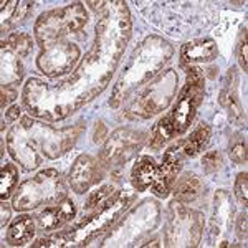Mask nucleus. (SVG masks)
Returning a JSON list of instances; mask_svg holds the SVG:
<instances>
[{"label": "nucleus", "instance_id": "1", "mask_svg": "<svg viewBox=\"0 0 248 248\" xmlns=\"http://www.w3.org/2000/svg\"><path fill=\"white\" fill-rule=\"evenodd\" d=\"M65 195L66 189L63 186L62 175L57 170L48 169L20 186L14 197V209L30 210L42 203H58L65 199Z\"/></svg>", "mask_w": 248, "mask_h": 248}, {"label": "nucleus", "instance_id": "2", "mask_svg": "<svg viewBox=\"0 0 248 248\" xmlns=\"http://www.w3.org/2000/svg\"><path fill=\"white\" fill-rule=\"evenodd\" d=\"M85 23L86 12L83 10L81 3H73L66 9L43 14L35 27V31L37 38L45 45L50 40H57L65 33L79 30Z\"/></svg>", "mask_w": 248, "mask_h": 248}, {"label": "nucleus", "instance_id": "3", "mask_svg": "<svg viewBox=\"0 0 248 248\" xmlns=\"http://www.w3.org/2000/svg\"><path fill=\"white\" fill-rule=\"evenodd\" d=\"M203 99V75L199 68L187 70V83L184 86L170 113L175 134H182L194 119L195 111Z\"/></svg>", "mask_w": 248, "mask_h": 248}, {"label": "nucleus", "instance_id": "4", "mask_svg": "<svg viewBox=\"0 0 248 248\" xmlns=\"http://www.w3.org/2000/svg\"><path fill=\"white\" fill-rule=\"evenodd\" d=\"M170 218L166 230L167 245H184V247H195L202 237L203 222L202 215L194 210L186 209L181 205L170 207Z\"/></svg>", "mask_w": 248, "mask_h": 248}, {"label": "nucleus", "instance_id": "5", "mask_svg": "<svg viewBox=\"0 0 248 248\" xmlns=\"http://www.w3.org/2000/svg\"><path fill=\"white\" fill-rule=\"evenodd\" d=\"M142 141V133H136V131L129 129H118L106 142L105 149L99 155V164L105 169L113 166H121L141 149Z\"/></svg>", "mask_w": 248, "mask_h": 248}, {"label": "nucleus", "instance_id": "6", "mask_svg": "<svg viewBox=\"0 0 248 248\" xmlns=\"http://www.w3.org/2000/svg\"><path fill=\"white\" fill-rule=\"evenodd\" d=\"M184 142H177L172 147L166 151L162 159V166L155 170L154 181H153V192L157 197H166L169 194V190L172 189L175 182V175L181 170L182 162H184Z\"/></svg>", "mask_w": 248, "mask_h": 248}, {"label": "nucleus", "instance_id": "7", "mask_svg": "<svg viewBox=\"0 0 248 248\" xmlns=\"http://www.w3.org/2000/svg\"><path fill=\"white\" fill-rule=\"evenodd\" d=\"M78 53V48L70 43H58V46L46 45V51H43L38 60V66L48 75L65 73L77 62Z\"/></svg>", "mask_w": 248, "mask_h": 248}, {"label": "nucleus", "instance_id": "8", "mask_svg": "<svg viewBox=\"0 0 248 248\" xmlns=\"http://www.w3.org/2000/svg\"><path fill=\"white\" fill-rule=\"evenodd\" d=\"M101 164L94 161L91 155L81 154L77 161L73 162V167L70 170V184L71 189L77 194H83L90 189L93 184H96L101 179L103 169Z\"/></svg>", "mask_w": 248, "mask_h": 248}, {"label": "nucleus", "instance_id": "9", "mask_svg": "<svg viewBox=\"0 0 248 248\" xmlns=\"http://www.w3.org/2000/svg\"><path fill=\"white\" fill-rule=\"evenodd\" d=\"M75 212H77V209H75L73 202L63 201L62 203L51 205L43 210L37 217V223H38L40 230H43V232L57 230L75 217Z\"/></svg>", "mask_w": 248, "mask_h": 248}, {"label": "nucleus", "instance_id": "10", "mask_svg": "<svg viewBox=\"0 0 248 248\" xmlns=\"http://www.w3.org/2000/svg\"><path fill=\"white\" fill-rule=\"evenodd\" d=\"M218 50L214 40H195L187 45L182 46L181 51V63L187 65V63H197V62H210V60L217 58Z\"/></svg>", "mask_w": 248, "mask_h": 248}, {"label": "nucleus", "instance_id": "11", "mask_svg": "<svg viewBox=\"0 0 248 248\" xmlns=\"http://www.w3.org/2000/svg\"><path fill=\"white\" fill-rule=\"evenodd\" d=\"M155 170H157V167H155L154 159H151L149 155L139 157L134 164L133 172H131V182H133L134 189L139 192L149 189L153 186Z\"/></svg>", "mask_w": 248, "mask_h": 248}, {"label": "nucleus", "instance_id": "12", "mask_svg": "<svg viewBox=\"0 0 248 248\" xmlns=\"http://www.w3.org/2000/svg\"><path fill=\"white\" fill-rule=\"evenodd\" d=\"M35 235V222L30 215H20L12 222L7 232V242L12 247H23L29 243Z\"/></svg>", "mask_w": 248, "mask_h": 248}, {"label": "nucleus", "instance_id": "13", "mask_svg": "<svg viewBox=\"0 0 248 248\" xmlns=\"http://www.w3.org/2000/svg\"><path fill=\"white\" fill-rule=\"evenodd\" d=\"M229 71H230L229 81H227L223 91L220 93V103L230 109L229 114L233 121H240V119L245 121V116H243V111H242V105H240V99H238V94H237V73H235V68H232V70H229Z\"/></svg>", "mask_w": 248, "mask_h": 248}, {"label": "nucleus", "instance_id": "14", "mask_svg": "<svg viewBox=\"0 0 248 248\" xmlns=\"http://www.w3.org/2000/svg\"><path fill=\"white\" fill-rule=\"evenodd\" d=\"M202 181L195 174H184L174 187V197L181 203L194 202L202 194Z\"/></svg>", "mask_w": 248, "mask_h": 248}, {"label": "nucleus", "instance_id": "15", "mask_svg": "<svg viewBox=\"0 0 248 248\" xmlns=\"http://www.w3.org/2000/svg\"><path fill=\"white\" fill-rule=\"evenodd\" d=\"M209 139H210V127H209V124L203 123L190 134L189 139L182 141L184 142V154H186V157H194V155H197L203 147L207 146Z\"/></svg>", "mask_w": 248, "mask_h": 248}, {"label": "nucleus", "instance_id": "16", "mask_svg": "<svg viewBox=\"0 0 248 248\" xmlns=\"http://www.w3.org/2000/svg\"><path fill=\"white\" fill-rule=\"evenodd\" d=\"M174 134L175 129H174V123H172V116L170 114L164 116L153 129V134H151V147L161 149V147H164V144L170 141Z\"/></svg>", "mask_w": 248, "mask_h": 248}, {"label": "nucleus", "instance_id": "17", "mask_svg": "<svg viewBox=\"0 0 248 248\" xmlns=\"http://www.w3.org/2000/svg\"><path fill=\"white\" fill-rule=\"evenodd\" d=\"M18 181V170L14 164H5L0 170V197L2 201H5L7 197L12 194V190L15 189Z\"/></svg>", "mask_w": 248, "mask_h": 248}, {"label": "nucleus", "instance_id": "18", "mask_svg": "<svg viewBox=\"0 0 248 248\" xmlns=\"http://www.w3.org/2000/svg\"><path fill=\"white\" fill-rule=\"evenodd\" d=\"M7 46H9L10 50H14L15 53L25 57L31 50V38L27 33H14L7 40Z\"/></svg>", "mask_w": 248, "mask_h": 248}, {"label": "nucleus", "instance_id": "19", "mask_svg": "<svg viewBox=\"0 0 248 248\" xmlns=\"http://www.w3.org/2000/svg\"><path fill=\"white\" fill-rule=\"evenodd\" d=\"M113 192H114L113 186H105V187H101L98 192H93V194L88 197L85 209L91 210V209H96V207H101L103 203H106L108 201H109V197L113 195Z\"/></svg>", "mask_w": 248, "mask_h": 248}, {"label": "nucleus", "instance_id": "20", "mask_svg": "<svg viewBox=\"0 0 248 248\" xmlns=\"http://www.w3.org/2000/svg\"><path fill=\"white\" fill-rule=\"evenodd\" d=\"M229 154L230 159L237 164H245L247 162V142L245 139H242L240 136H235L232 139L229 146Z\"/></svg>", "mask_w": 248, "mask_h": 248}, {"label": "nucleus", "instance_id": "21", "mask_svg": "<svg viewBox=\"0 0 248 248\" xmlns=\"http://www.w3.org/2000/svg\"><path fill=\"white\" fill-rule=\"evenodd\" d=\"M202 162H203V170L207 174H214V172H217L222 167V154L218 151H210V153L203 155Z\"/></svg>", "mask_w": 248, "mask_h": 248}, {"label": "nucleus", "instance_id": "22", "mask_svg": "<svg viewBox=\"0 0 248 248\" xmlns=\"http://www.w3.org/2000/svg\"><path fill=\"white\" fill-rule=\"evenodd\" d=\"M248 175L247 172H242V174H238L237 177V182H235V195H237L238 202L243 203V207L247 205V199H248Z\"/></svg>", "mask_w": 248, "mask_h": 248}, {"label": "nucleus", "instance_id": "23", "mask_svg": "<svg viewBox=\"0 0 248 248\" xmlns=\"http://www.w3.org/2000/svg\"><path fill=\"white\" fill-rule=\"evenodd\" d=\"M247 29H243L242 33V40H240V45H238V62L240 66L243 68V71H247Z\"/></svg>", "mask_w": 248, "mask_h": 248}, {"label": "nucleus", "instance_id": "24", "mask_svg": "<svg viewBox=\"0 0 248 248\" xmlns=\"http://www.w3.org/2000/svg\"><path fill=\"white\" fill-rule=\"evenodd\" d=\"M17 98V91L12 88V85H3L2 86V108H5L9 103H12Z\"/></svg>", "mask_w": 248, "mask_h": 248}, {"label": "nucleus", "instance_id": "25", "mask_svg": "<svg viewBox=\"0 0 248 248\" xmlns=\"http://www.w3.org/2000/svg\"><path fill=\"white\" fill-rule=\"evenodd\" d=\"M237 233L240 240L247 238V215H240L237 223Z\"/></svg>", "mask_w": 248, "mask_h": 248}, {"label": "nucleus", "instance_id": "26", "mask_svg": "<svg viewBox=\"0 0 248 248\" xmlns=\"http://www.w3.org/2000/svg\"><path fill=\"white\" fill-rule=\"evenodd\" d=\"M9 218H10V209L5 203V201H3V203H2V225H5V223L9 222Z\"/></svg>", "mask_w": 248, "mask_h": 248}, {"label": "nucleus", "instance_id": "27", "mask_svg": "<svg viewBox=\"0 0 248 248\" xmlns=\"http://www.w3.org/2000/svg\"><path fill=\"white\" fill-rule=\"evenodd\" d=\"M98 127H99V131L96 129V133H94V141H96V142L101 141L103 136L106 134V127H105V124H103V123H98Z\"/></svg>", "mask_w": 248, "mask_h": 248}, {"label": "nucleus", "instance_id": "28", "mask_svg": "<svg viewBox=\"0 0 248 248\" xmlns=\"http://www.w3.org/2000/svg\"><path fill=\"white\" fill-rule=\"evenodd\" d=\"M18 116H20V108L18 106H14V108H10V111H7V118H9L10 121L17 119Z\"/></svg>", "mask_w": 248, "mask_h": 248}]
</instances>
